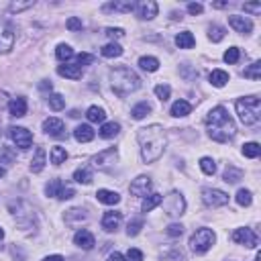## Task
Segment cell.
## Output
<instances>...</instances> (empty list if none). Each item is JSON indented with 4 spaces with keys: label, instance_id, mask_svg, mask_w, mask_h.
Segmentation results:
<instances>
[{
    "label": "cell",
    "instance_id": "1",
    "mask_svg": "<svg viewBox=\"0 0 261 261\" xmlns=\"http://www.w3.org/2000/svg\"><path fill=\"white\" fill-rule=\"evenodd\" d=\"M137 141L141 145V157L145 163L157 161L165 151V131L161 124H149L137 131Z\"/></svg>",
    "mask_w": 261,
    "mask_h": 261
},
{
    "label": "cell",
    "instance_id": "2",
    "mask_svg": "<svg viewBox=\"0 0 261 261\" xmlns=\"http://www.w3.org/2000/svg\"><path fill=\"white\" fill-rule=\"evenodd\" d=\"M206 127L210 139L219 141V143H229L235 133H237V124L233 117L226 112L224 106H214L208 115H206Z\"/></svg>",
    "mask_w": 261,
    "mask_h": 261
},
{
    "label": "cell",
    "instance_id": "3",
    "mask_svg": "<svg viewBox=\"0 0 261 261\" xmlns=\"http://www.w3.org/2000/svg\"><path fill=\"white\" fill-rule=\"evenodd\" d=\"M110 86L119 96H129L141 88V78L135 74L131 67L120 65L110 72Z\"/></svg>",
    "mask_w": 261,
    "mask_h": 261
},
{
    "label": "cell",
    "instance_id": "4",
    "mask_svg": "<svg viewBox=\"0 0 261 261\" xmlns=\"http://www.w3.org/2000/svg\"><path fill=\"white\" fill-rule=\"evenodd\" d=\"M237 115H239L241 122L251 127V124H257L261 119V100L257 96H245L237 100Z\"/></svg>",
    "mask_w": 261,
    "mask_h": 261
},
{
    "label": "cell",
    "instance_id": "5",
    "mask_svg": "<svg viewBox=\"0 0 261 261\" xmlns=\"http://www.w3.org/2000/svg\"><path fill=\"white\" fill-rule=\"evenodd\" d=\"M214 241H217V235H214V231L206 229V226H202V229H198L194 235L190 237V249L194 253L202 255V253H206L208 249L214 245Z\"/></svg>",
    "mask_w": 261,
    "mask_h": 261
},
{
    "label": "cell",
    "instance_id": "6",
    "mask_svg": "<svg viewBox=\"0 0 261 261\" xmlns=\"http://www.w3.org/2000/svg\"><path fill=\"white\" fill-rule=\"evenodd\" d=\"M161 204H163L165 214L172 219H178L186 212V200L181 196V192H178V190H174L172 194H167L165 200H161Z\"/></svg>",
    "mask_w": 261,
    "mask_h": 261
},
{
    "label": "cell",
    "instance_id": "7",
    "mask_svg": "<svg viewBox=\"0 0 261 261\" xmlns=\"http://www.w3.org/2000/svg\"><path fill=\"white\" fill-rule=\"evenodd\" d=\"M45 194L47 196H53V198H60V200H70V198H74L76 196V190L72 188V186H67V184H63L61 180H51L47 186H45Z\"/></svg>",
    "mask_w": 261,
    "mask_h": 261
},
{
    "label": "cell",
    "instance_id": "8",
    "mask_svg": "<svg viewBox=\"0 0 261 261\" xmlns=\"http://www.w3.org/2000/svg\"><path fill=\"white\" fill-rule=\"evenodd\" d=\"M202 202L210 208H219V206L229 204V194L219 190V188H204L202 190Z\"/></svg>",
    "mask_w": 261,
    "mask_h": 261
},
{
    "label": "cell",
    "instance_id": "9",
    "mask_svg": "<svg viewBox=\"0 0 261 261\" xmlns=\"http://www.w3.org/2000/svg\"><path fill=\"white\" fill-rule=\"evenodd\" d=\"M15 47V27L6 19H0V53H8Z\"/></svg>",
    "mask_w": 261,
    "mask_h": 261
},
{
    "label": "cell",
    "instance_id": "10",
    "mask_svg": "<svg viewBox=\"0 0 261 261\" xmlns=\"http://www.w3.org/2000/svg\"><path fill=\"white\" fill-rule=\"evenodd\" d=\"M8 135H10V139H13V143L19 147V149H29V147L33 145V135L25 127H10Z\"/></svg>",
    "mask_w": 261,
    "mask_h": 261
},
{
    "label": "cell",
    "instance_id": "11",
    "mask_svg": "<svg viewBox=\"0 0 261 261\" xmlns=\"http://www.w3.org/2000/svg\"><path fill=\"white\" fill-rule=\"evenodd\" d=\"M117 161H119V151L115 149V147H110V149L100 151L94 157V167L96 169H104V172H106V169H110Z\"/></svg>",
    "mask_w": 261,
    "mask_h": 261
},
{
    "label": "cell",
    "instance_id": "12",
    "mask_svg": "<svg viewBox=\"0 0 261 261\" xmlns=\"http://www.w3.org/2000/svg\"><path fill=\"white\" fill-rule=\"evenodd\" d=\"M129 190H131L133 196H139V198L149 196V192H151V178H149V176H139V178H135Z\"/></svg>",
    "mask_w": 261,
    "mask_h": 261
},
{
    "label": "cell",
    "instance_id": "13",
    "mask_svg": "<svg viewBox=\"0 0 261 261\" xmlns=\"http://www.w3.org/2000/svg\"><path fill=\"white\" fill-rule=\"evenodd\" d=\"M157 10H160V6H157V2H153V0H143V2L135 4V13H137V17L141 20H151L157 17Z\"/></svg>",
    "mask_w": 261,
    "mask_h": 261
},
{
    "label": "cell",
    "instance_id": "14",
    "mask_svg": "<svg viewBox=\"0 0 261 261\" xmlns=\"http://www.w3.org/2000/svg\"><path fill=\"white\" fill-rule=\"evenodd\" d=\"M233 241L239 245H245V247H257V243H259L257 235L251 229H237L233 233Z\"/></svg>",
    "mask_w": 261,
    "mask_h": 261
},
{
    "label": "cell",
    "instance_id": "15",
    "mask_svg": "<svg viewBox=\"0 0 261 261\" xmlns=\"http://www.w3.org/2000/svg\"><path fill=\"white\" fill-rule=\"evenodd\" d=\"M229 25H231L237 33H241V35H249V33L253 31V22H251V19L239 17V15H231V17H229Z\"/></svg>",
    "mask_w": 261,
    "mask_h": 261
},
{
    "label": "cell",
    "instance_id": "16",
    "mask_svg": "<svg viewBox=\"0 0 261 261\" xmlns=\"http://www.w3.org/2000/svg\"><path fill=\"white\" fill-rule=\"evenodd\" d=\"M120 221H122V214L119 210H108V212H104V217H102V229L106 233H115L119 229Z\"/></svg>",
    "mask_w": 261,
    "mask_h": 261
},
{
    "label": "cell",
    "instance_id": "17",
    "mask_svg": "<svg viewBox=\"0 0 261 261\" xmlns=\"http://www.w3.org/2000/svg\"><path fill=\"white\" fill-rule=\"evenodd\" d=\"M74 243L80 247V249H84V251H90L94 245H96V241H94V235L90 233V231H86V229H80L76 235H74Z\"/></svg>",
    "mask_w": 261,
    "mask_h": 261
},
{
    "label": "cell",
    "instance_id": "18",
    "mask_svg": "<svg viewBox=\"0 0 261 261\" xmlns=\"http://www.w3.org/2000/svg\"><path fill=\"white\" fill-rule=\"evenodd\" d=\"M43 131L51 135V137H61L63 135V120L61 119H55V117H49L43 120Z\"/></svg>",
    "mask_w": 261,
    "mask_h": 261
},
{
    "label": "cell",
    "instance_id": "19",
    "mask_svg": "<svg viewBox=\"0 0 261 261\" xmlns=\"http://www.w3.org/2000/svg\"><path fill=\"white\" fill-rule=\"evenodd\" d=\"M58 74L63 76V78H67V80H80L84 70H82L80 65H76V63H63V65L58 67Z\"/></svg>",
    "mask_w": 261,
    "mask_h": 261
},
{
    "label": "cell",
    "instance_id": "20",
    "mask_svg": "<svg viewBox=\"0 0 261 261\" xmlns=\"http://www.w3.org/2000/svg\"><path fill=\"white\" fill-rule=\"evenodd\" d=\"M8 112H10V117H17V119L25 117L27 115V100L22 98V96L13 98V100L8 102Z\"/></svg>",
    "mask_w": 261,
    "mask_h": 261
},
{
    "label": "cell",
    "instance_id": "21",
    "mask_svg": "<svg viewBox=\"0 0 261 261\" xmlns=\"http://www.w3.org/2000/svg\"><path fill=\"white\" fill-rule=\"evenodd\" d=\"M86 221H88V212L82 210V208H72V210L65 212V222L72 224V226H78V224H82Z\"/></svg>",
    "mask_w": 261,
    "mask_h": 261
},
{
    "label": "cell",
    "instance_id": "22",
    "mask_svg": "<svg viewBox=\"0 0 261 261\" xmlns=\"http://www.w3.org/2000/svg\"><path fill=\"white\" fill-rule=\"evenodd\" d=\"M45 163H47V155H45V149H41V147H37L35 149V155H33L31 160V172L33 174H41Z\"/></svg>",
    "mask_w": 261,
    "mask_h": 261
},
{
    "label": "cell",
    "instance_id": "23",
    "mask_svg": "<svg viewBox=\"0 0 261 261\" xmlns=\"http://www.w3.org/2000/svg\"><path fill=\"white\" fill-rule=\"evenodd\" d=\"M94 129L90 127V124H80V127H76V131H74V137H76V141H80V143H90L94 139Z\"/></svg>",
    "mask_w": 261,
    "mask_h": 261
},
{
    "label": "cell",
    "instance_id": "24",
    "mask_svg": "<svg viewBox=\"0 0 261 261\" xmlns=\"http://www.w3.org/2000/svg\"><path fill=\"white\" fill-rule=\"evenodd\" d=\"M96 198H98V202L106 204V206H115V204L120 202V196L117 194V192H112V190H98Z\"/></svg>",
    "mask_w": 261,
    "mask_h": 261
},
{
    "label": "cell",
    "instance_id": "25",
    "mask_svg": "<svg viewBox=\"0 0 261 261\" xmlns=\"http://www.w3.org/2000/svg\"><path fill=\"white\" fill-rule=\"evenodd\" d=\"M119 131H120V124L112 120V122H102L98 135H100L102 139H115L117 135H119Z\"/></svg>",
    "mask_w": 261,
    "mask_h": 261
},
{
    "label": "cell",
    "instance_id": "26",
    "mask_svg": "<svg viewBox=\"0 0 261 261\" xmlns=\"http://www.w3.org/2000/svg\"><path fill=\"white\" fill-rule=\"evenodd\" d=\"M176 45L180 49H192L196 45V39H194V35H192L190 31H181V33H178V37H176Z\"/></svg>",
    "mask_w": 261,
    "mask_h": 261
},
{
    "label": "cell",
    "instance_id": "27",
    "mask_svg": "<svg viewBox=\"0 0 261 261\" xmlns=\"http://www.w3.org/2000/svg\"><path fill=\"white\" fill-rule=\"evenodd\" d=\"M192 112V104L186 100H176L174 104H172V117H188Z\"/></svg>",
    "mask_w": 261,
    "mask_h": 261
},
{
    "label": "cell",
    "instance_id": "28",
    "mask_svg": "<svg viewBox=\"0 0 261 261\" xmlns=\"http://www.w3.org/2000/svg\"><path fill=\"white\" fill-rule=\"evenodd\" d=\"M224 181L226 184H237L239 180H243V169H239V167H235V165H226V169H224Z\"/></svg>",
    "mask_w": 261,
    "mask_h": 261
},
{
    "label": "cell",
    "instance_id": "29",
    "mask_svg": "<svg viewBox=\"0 0 261 261\" xmlns=\"http://www.w3.org/2000/svg\"><path fill=\"white\" fill-rule=\"evenodd\" d=\"M229 80H231V78H229V74H226L224 70H212V74H210V84L214 88L226 86V82H229Z\"/></svg>",
    "mask_w": 261,
    "mask_h": 261
},
{
    "label": "cell",
    "instance_id": "30",
    "mask_svg": "<svg viewBox=\"0 0 261 261\" xmlns=\"http://www.w3.org/2000/svg\"><path fill=\"white\" fill-rule=\"evenodd\" d=\"M161 200H163V196H160V194H149V196H145V200H143V204H141V210H143V212H151L153 208L160 206Z\"/></svg>",
    "mask_w": 261,
    "mask_h": 261
},
{
    "label": "cell",
    "instance_id": "31",
    "mask_svg": "<svg viewBox=\"0 0 261 261\" xmlns=\"http://www.w3.org/2000/svg\"><path fill=\"white\" fill-rule=\"evenodd\" d=\"M149 112H151V104H149V102H139V104L133 106L131 115H133L135 120H141V119H145L147 115H149Z\"/></svg>",
    "mask_w": 261,
    "mask_h": 261
},
{
    "label": "cell",
    "instance_id": "32",
    "mask_svg": "<svg viewBox=\"0 0 261 261\" xmlns=\"http://www.w3.org/2000/svg\"><path fill=\"white\" fill-rule=\"evenodd\" d=\"M49 160H51L53 165H61V163H65V160H67V151L63 149V147H51Z\"/></svg>",
    "mask_w": 261,
    "mask_h": 261
},
{
    "label": "cell",
    "instance_id": "33",
    "mask_svg": "<svg viewBox=\"0 0 261 261\" xmlns=\"http://www.w3.org/2000/svg\"><path fill=\"white\" fill-rule=\"evenodd\" d=\"M55 58H58L60 61H65V63H67V61L74 58V49H72L67 43H60L58 49H55Z\"/></svg>",
    "mask_w": 261,
    "mask_h": 261
},
{
    "label": "cell",
    "instance_id": "34",
    "mask_svg": "<svg viewBox=\"0 0 261 261\" xmlns=\"http://www.w3.org/2000/svg\"><path fill=\"white\" fill-rule=\"evenodd\" d=\"M86 119H88L90 122H104L106 112L102 110L100 106H90V108L86 110Z\"/></svg>",
    "mask_w": 261,
    "mask_h": 261
},
{
    "label": "cell",
    "instance_id": "35",
    "mask_svg": "<svg viewBox=\"0 0 261 261\" xmlns=\"http://www.w3.org/2000/svg\"><path fill=\"white\" fill-rule=\"evenodd\" d=\"M139 65H141V70H145V72H157L160 70V60L151 58V55H145V58L139 60Z\"/></svg>",
    "mask_w": 261,
    "mask_h": 261
},
{
    "label": "cell",
    "instance_id": "36",
    "mask_svg": "<svg viewBox=\"0 0 261 261\" xmlns=\"http://www.w3.org/2000/svg\"><path fill=\"white\" fill-rule=\"evenodd\" d=\"M104 10H119V13H133L135 2H110L104 4Z\"/></svg>",
    "mask_w": 261,
    "mask_h": 261
},
{
    "label": "cell",
    "instance_id": "37",
    "mask_svg": "<svg viewBox=\"0 0 261 261\" xmlns=\"http://www.w3.org/2000/svg\"><path fill=\"white\" fill-rule=\"evenodd\" d=\"M102 55H104V58H120V55H122V47H120L119 43H108V45L102 47Z\"/></svg>",
    "mask_w": 261,
    "mask_h": 261
},
{
    "label": "cell",
    "instance_id": "38",
    "mask_svg": "<svg viewBox=\"0 0 261 261\" xmlns=\"http://www.w3.org/2000/svg\"><path fill=\"white\" fill-rule=\"evenodd\" d=\"M74 180L78 184H90V181H92V172H90L88 167H80L74 172Z\"/></svg>",
    "mask_w": 261,
    "mask_h": 261
},
{
    "label": "cell",
    "instance_id": "39",
    "mask_svg": "<svg viewBox=\"0 0 261 261\" xmlns=\"http://www.w3.org/2000/svg\"><path fill=\"white\" fill-rule=\"evenodd\" d=\"M243 76L249 78V80H255V82H257L259 78H261V61H253V63L243 72Z\"/></svg>",
    "mask_w": 261,
    "mask_h": 261
},
{
    "label": "cell",
    "instance_id": "40",
    "mask_svg": "<svg viewBox=\"0 0 261 261\" xmlns=\"http://www.w3.org/2000/svg\"><path fill=\"white\" fill-rule=\"evenodd\" d=\"M47 102H49V108L51 110H63V106H65V98L61 96V94H49V98H47Z\"/></svg>",
    "mask_w": 261,
    "mask_h": 261
},
{
    "label": "cell",
    "instance_id": "41",
    "mask_svg": "<svg viewBox=\"0 0 261 261\" xmlns=\"http://www.w3.org/2000/svg\"><path fill=\"white\" fill-rule=\"evenodd\" d=\"M200 169L206 176H214V172H217V163H214L212 157H202L200 160Z\"/></svg>",
    "mask_w": 261,
    "mask_h": 261
},
{
    "label": "cell",
    "instance_id": "42",
    "mask_svg": "<svg viewBox=\"0 0 261 261\" xmlns=\"http://www.w3.org/2000/svg\"><path fill=\"white\" fill-rule=\"evenodd\" d=\"M259 153H261L259 143H245L243 145V155L249 157V160H255V157H259Z\"/></svg>",
    "mask_w": 261,
    "mask_h": 261
},
{
    "label": "cell",
    "instance_id": "43",
    "mask_svg": "<svg viewBox=\"0 0 261 261\" xmlns=\"http://www.w3.org/2000/svg\"><path fill=\"white\" fill-rule=\"evenodd\" d=\"M235 200H237L239 206H251L253 196H251V192H249V190H239V192H237V196H235Z\"/></svg>",
    "mask_w": 261,
    "mask_h": 261
},
{
    "label": "cell",
    "instance_id": "44",
    "mask_svg": "<svg viewBox=\"0 0 261 261\" xmlns=\"http://www.w3.org/2000/svg\"><path fill=\"white\" fill-rule=\"evenodd\" d=\"M208 39L214 41V43L222 41V39H224V29L219 27V25H210V27H208Z\"/></svg>",
    "mask_w": 261,
    "mask_h": 261
},
{
    "label": "cell",
    "instance_id": "45",
    "mask_svg": "<svg viewBox=\"0 0 261 261\" xmlns=\"http://www.w3.org/2000/svg\"><path fill=\"white\" fill-rule=\"evenodd\" d=\"M239 58H241L239 47H229V49L224 51V55H222V60L226 63H237V61H239Z\"/></svg>",
    "mask_w": 261,
    "mask_h": 261
},
{
    "label": "cell",
    "instance_id": "46",
    "mask_svg": "<svg viewBox=\"0 0 261 261\" xmlns=\"http://www.w3.org/2000/svg\"><path fill=\"white\" fill-rule=\"evenodd\" d=\"M169 94H172V88H169L167 84H157L155 86V96L160 98L161 102H165L169 98Z\"/></svg>",
    "mask_w": 261,
    "mask_h": 261
},
{
    "label": "cell",
    "instance_id": "47",
    "mask_svg": "<svg viewBox=\"0 0 261 261\" xmlns=\"http://www.w3.org/2000/svg\"><path fill=\"white\" fill-rule=\"evenodd\" d=\"M31 6H35V0H27V2H10L8 10L10 13H20V10H27Z\"/></svg>",
    "mask_w": 261,
    "mask_h": 261
},
{
    "label": "cell",
    "instance_id": "48",
    "mask_svg": "<svg viewBox=\"0 0 261 261\" xmlns=\"http://www.w3.org/2000/svg\"><path fill=\"white\" fill-rule=\"evenodd\" d=\"M141 229H143V221H141V219H135V221L129 222L127 235H129V237H137V235L141 233Z\"/></svg>",
    "mask_w": 261,
    "mask_h": 261
},
{
    "label": "cell",
    "instance_id": "49",
    "mask_svg": "<svg viewBox=\"0 0 261 261\" xmlns=\"http://www.w3.org/2000/svg\"><path fill=\"white\" fill-rule=\"evenodd\" d=\"M94 61V55H90V53H80L76 58V65H80V67H84V65H90Z\"/></svg>",
    "mask_w": 261,
    "mask_h": 261
},
{
    "label": "cell",
    "instance_id": "50",
    "mask_svg": "<svg viewBox=\"0 0 261 261\" xmlns=\"http://www.w3.org/2000/svg\"><path fill=\"white\" fill-rule=\"evenodd\" d=\"M104 35H106L108 39H112V43H115V39L124 37V31H122V29H112V27H108V29L104 31Z\"/></svg>",
    "mask_w": 261,
    "mask_h": 261
},
{
    "label": "cell",
    "instance_id": "51",
    "mask_svg": "<svg viewBox=\"0 0 261 261\" xmlns=\"http://www.w3.org/2000/svg\"><path fill=\"white\" fill-rule=\"evenodd\" d=\"M65 27L70 31H82V20L78 17H70V19H67V22H65Z\"/></svg>",
    "mask_w": 261,
    "mask_h": 261
},
{
    "label": "cell",
    "instance_id": "52",
    "mask_svg": "<svg viewBox=\"0 0 261 261\" xmlns=\"http://www.w3.org/2000/svg\"><path fill=\"white\" fill-rule=\"evenodd\" d=\"M243 10L245 13H251V15H259L261 13V2H245Z\"/></svg>",
    "mask_w": 261,
    "mask_h": 261
},
{
    "label": "cell",
    "instance_id": "53",
    "mask_svg": "<svg viewBox=\"0 0 261 261\" xmlns=\"http://www.w3.org/2000/svg\"><path fill=\"white\" fill-rule=\"evenodd\" d=\"M181 233H184V226H181V224H169L167 226V235L169 237H174V239H176V237H181Z\"/></svg>",
    "mask_w": 261,
    "mask_h": 261
},
{
    "label": "cell",
    "instance_id": "54",
    "mask_svg": "<svg viewBox=\"0 0 261 261\" xmlns=\"http://www.w3.org/2000/svg\"><path fill=\"white\" fill-rule=\"evenodd\" d=\"M124 261H143V253L139 251V249H129Z\"/></svg>",
    "mask_w": 261,
    "mask_h": 261
},
{
    "label": "cell",
    "instance_id": "55",
    "mask_svg": "<svg viewBox=\"0 0 261 261\" xmlns=\"http://www.w3.org/2000/svg\"><path fill=\"white\" fill-rule=\"evenodd\" d=\"M188 13H190V15H200V13H202V4L190 2V4H188Z\"/></svg>",
    "mask_w": 261,
    "mask_h": 261
},
{
    "label": "cell",
    "instance_id": "56",
    "mask_svg": "<svg viewBox=\"0 0 261 261\" xmlns=\"http://www.w3.org/2000/svg\"><path fill=\"white\" fill-rule=\"evenodd\" d=\"M106 261H124V257H122L119 251H115V253H110V255L106 257Z\"/></svg>",
    "mask_w": 261,
    "mask_h": 261
},
{
    "label": "cell",
    "instance_id": "57",
    "mask_svg": "<svg viewBox=\"0 0 261 261\" xmlns=\"http://www.w3.org/2000/svg\"><path fill=\"white\" fill-rule=\"evenodd\" d=\"M43 261H65L61 255H47V257H45Z\"/></svg>",
    "mask_w": 261,
    "mask_h": 261
},
{
    "label": "cell",
    "instance_id": "58",
    "mask_svg": "<svg viewBox=\"0 0 261 261\" xmlns=\"http://www.w3.org/2000/svg\"><path fill=\"white\" fill-rule=\"evenodd\" d=\"M214 8H224V6H229V2H212Z\"/></svg>",
    "mask_w": 261,
    "mask_h": 261
},
{
    "label": "cell",
    "instance_id": "59",
    "mask_svg": "<svg viewBox=\"0 0 261 261\" xmlns=\"http://www.w3.org/2000/svg\"><path fill=\"white\" fill-rule=\"evenodd\" d=\"M4 176V167H0V178H2Z\"/></svg>",
    "mask_w": 261,
    "mask_h": 261
},
{
    "label": "cell",
    "instance_id": "60",
    "mask_svg": "<svg viewBox=\"0 0 261 261\" xmlns=\"http://www.w3.org/2000/svg\"><path fill=\"white\" fill-rule=\"evenodd\" d=\"M2 237H4V231H2V229H0V241H2Z\"/></svg>",
    "mask_w": 261,
    "mask_h": 261
}]
</instances>
